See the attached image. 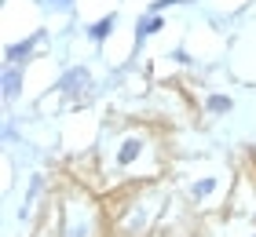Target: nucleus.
Listing matches in <instances>:
<instances>
[{
  "label": "nucleus",
  "mask_w": 256,
  "mask_h": 237,
  "mask_svg": "<svg viewBox=\"0 0 256 237\" xmlns=\"http://www.w3.org/2000/svg\"><path fill=\"white\" fill-rule=\"evenodd\" d=\"M102 190H118L128 183H146L165 175V146L150 124H121L99 146Z\"/></svg>",
  "instance_id": "nucleus-1"
},
{
  "label": "nucleus",
  "mask_w": 256,
  "mask_h": 237,
  "mask_svg": "<svg viewBox=\"0 0 256 237\" xmlns=\"http://www.w3.org/2000/svg\"><path fill=\"white\" fill-rule=\"evenodd\" d=\"M165 205H168V190L161 179L110 190V205H106L110 237H154V230L165 219Z\"/></svg>",
  "instance_id": "nucleus-2"
},
{
  "label": "nucleus",
  "mask_w": 256,
  "mask_h": 237,
  "mask_svg": "<svg viewBox=\"0 0 256 237\" xmlns=\"http://www.w3.org/2000/svg\"><path fill=\"white\" fill-rule=\"evenodd\" d=\"M52 219H55V237H110L106 208L99 205V197L92 190L77 183H66L55 194Z\"/></svg>",
  "instance_id": "nucleus-3"
},
{
  "label": "nucleus",
  "mask_w": 256,
  "mask_h": 237,
  "mask_svg": "<svg viewBox=\"0 0 256 237\" xmlns=\"http://www.w3.org/2000/svg\"><path fill=\"white\" fill-rule=\"evenodd\" d=\"M230 186H234V175L230 172H205V175H194V179L183 183V197H187V208L194 216L205 219V216H212V212L227 208Z\"/></svg>",
  "instance_id": "nucleus-4"
},
{
  "label": "nucleus",
  "mask_w": 256,
  "mask_h": 237,
  "mask_svg": "<svg viewBox=\"0 0 256 237\" xmlns=\"http://www.w3.org/2000/svg\"><path fill=\"white\" fill-rule=\"evenodd\" d=\"M92 88H96V80H92V69L88 66H70L66 73L55 80V91L66 95V99H74V102H84Z\"/></svg>",
  "instance_id": "nucleus-5"
},
{
  "label": "nucleus",
  "mask_w": 256,
  "mask_h": 237,
  "mask_svg": "<svg viewBox=\"0 0 256 237\" xmlns=\"http://www.w3.org/2000/svg\"><path fill=\"white\" fill-rule=\"evenodd\" d=\"M205 234L208 237H256V223L220 212V216H205Z\"/></svg>",
  "instance_id": "nucleus-6"
},
{
  "label": "nucleus",
  "mask_w": 256,
  "mask_h": 237,
  "mask_svg": "<svg viewBox=\"0 0 256 237\" xmlns=\"http://www.w3.org/2000/svg\"><path fill=\"white\" fill-rule=\"evenodd\" d=\"M44 37H48L44 29H33V37H26V40H15V44H8V47H4V62L26 66L30 58H33V51H37V44H44Z\"/></svg>",
  "instance_id": "nucleus-7"
},
{
  "label": "nucleus",
  "mask_w": 256,
  "mask_h": 237,
  "mask_svg": "<svg viewBox=\"0 0 256 237\" xmlns=\"http://www.w3.org/2000/svg\"><path fill=\"white\" fill-rule=\"evenodd\" d=\"M4 99L8 102H15L18 95H22V84H26V73H22V66H15V62H4Z\"/></svg>",
  "instance_id": "nucleus-8"
},
{
  "label": "nucleus",
  "mask_w": 256,
  "mask_h": 237,
  "mask_svg": "<svg viewBox=\"0 0 256 237\" xmlns=\"http://www.w3.org/2000/svg\"><path fill=\"white\" fill-rule=\"evenodd\" d=\"M158 29H165V18H161V15H150V11H146V15H139L136 18V47L143 40H150Z\"/></svg>",
  "instance_id": "nucleus-9"
},
{
  "label": "nucleus",
  "mask_w": 256,
  "mask_h": 237,
  "mask_svg": "<svg viewBox=\"0 0 256 237\" xmlns=\"http://www.w3.org/2000/svg\"><path fill=\"white\" fill-rule=\"evenodd\" d=\"M114 29H118V11H110V15H102L99 22H92V26H88V40L92 44H102Z\"/></svg>",
  "instance_id": "nucleus-10"
},
{
  "label": "nucleus",
  "mask_w": 256,
  "mask_h": 237,
  "mask_svg": "<svg viewBox=\"0 0 256 237\" xmlns=\"http://www.w3.org/2000/svg\"><path fill=\"white\" fill-rule=\"evenodd\" d=\"M230 106H234V102H230V95H208V99H205V110L212 113V117L230 113Z\"/></svg>",
  "instance_id": "nucleus-11"
},
{
  "label": "nucleus",
  "mask_w": 256,
  "mask_h": 237,
  "mask_svg": "<svg viewBox=\"0 0 256 237\" xmlns=\"http://www.w3.org/2000/svg\"><path fill=\"white\" fill-rule=\"evenodd\" d=\"M44 11H55V15H70L74 11V0H37Z\"/></svg>",
  "instance_id": "nucleus-12"
},
{
  "label": "nucleus",
  "mask_w": 256,
  "mask_h": 237,
  "mask_svg": "<svg viewBox=\"0 0 256 237\" xmlns=\"http://www.w3.org/2000/svg\"><path fill=\"white\" fill-rule=\"evenodd\" d=\"M172 4H183V0H150V15H161V11H165V7H172Z\"/></svg>",
  "instance_id": "nucleus-13"
}]
</instances>
